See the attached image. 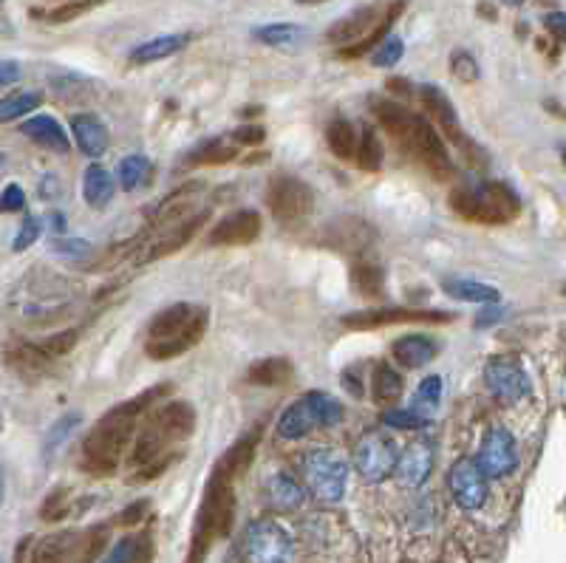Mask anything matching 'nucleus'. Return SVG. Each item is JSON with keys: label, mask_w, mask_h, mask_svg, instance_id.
Here are the masks:
<instances>
[{"label": "nucleus", "mask_w": 566, "mask_h": 563, "mask_svg": "<svg viewBox=\"0 0 566 563\" xmlns=\"http://www.w3.org/2000/svg\"><path fill=\"white\" fill-rule=\"evenodd\" d=\"M351 283H354V289H357L363 298H380L385 292L383 266L366 264V261L354 264V269H351Z\"/></svg>", "instance_id": "nucleus-38"}, {"label": "nucleus", "mask_w": 566, "mask_h": 563, "mask_svg": "<svg viewBox=\"0 0 566 563\" xmlns=\"http://www.w3.org/2000/svg\"><path fill=\"white\" fill-rule=\"evenodd\" d=\"M196 431V411L187 402H165L142 428L131 448V464L142 473L136 481L156 479L173 462V448Z\"/></svg>", "instance_id": "nucleus-2"}, {"label": "nucleus", "mask_w": 566, "mask_h": 563, "mask_svg": "<svg viewBox=\"0 0 566 563\" xmlns=\"http://www.w3.org/2000/svg\"><path fill=\"white\" fill-rule=\"evenodd\" d=\"M388 88H391L394 94H402V97H408V94H411V83H408V80H400V77L388 80Z\"/></svg>", "instance_id": "nucleus-58"}, {"label": "nucleus", "mask_w": 566, "mask_h": 563, "mask_svg": "<svg viewBox=\"0 0 566 563\" xmlns=\"http://www.w3.org/2000/svg\"><path fill=\"white\" fill-rule=\"evenodd\" d=\"M233 476L213 470V476L204 487V498H201L199 513H196V530H193V541H190V555L187 563H204L207 549L213 547V541L230 535L235 521V493H233Z\"/></svg>", "instance_id": "nucleus-4"}, {"label": "nucleus", "mask_w": 566, "mask_h": 563, "mask_svg": "<svg viewBox=\"0 0 566 563\" xmlns=\"http://www.w3.org/2000/svg\"><path fill=\"white\" fill-rule=\"evenodd\" d=\"M456 320L453 312H439V309H371V312H351L343 317V326L351 332H371L383 326H400V323H433L442 326Z\"/></svg>", "instance_id": "nucleus-14"}, {"label": "nucleus", "mask_w": 566, "mask_h": 563, "mask_svg": "<svg viewBox=\"0 0 566 563\" xmlns=\"http://www.w3.org/2000/svg\"><path fill=\"white\" fill-rule=\"evenodd\" d=\"M402 148L411 150L436 182H448L450 176H453V162H450L448 148H445L442 136L436 133V128H433L425 116L414 119V128H411Z\"/></svg>", "instance_id": "nucleus-12"}, {"label": "nucleus", "mask_w": 566, "mask_h": 563, "mask_svg": "<svg viewBox=\"0 0 566 563\" xmlns=\"http://www.w3.org/2000/svg\"><path fill=\"white\" fill-rule=\"evenodd\" d=\"M40 232H43V224H40V218L26 216V218H23V224H20V230H17L12 249H15V252H23V249H29L34 241L40 238Z\"/></svg>", "instance_id": "nucleus-50"}, {"label": "nucleus", "mask_w": 566, "mask_h": 563, "mask_svg": "<svg viewBox=\"0 0 566 563\" xmlns=\"http://www.w3.org/2000/svg\"><path fill=\"white\" fill-rule=\"evenodd\" d=\"M210 326V312L193 303H173L150 320L148 329V357L153 360H173L184 351L199 346L201 337Z\"/></svg>", "instance_id": "nucleus-3"}, {"label": "nucleus", "mask_w": 566, "mask_h": 563, "mask_svg": "<svg viewBox=\"0 0 566 563\" xmlns=\"http://www.w3.org/2000/svg\"><path fill=\"white\" fill-rule=\"evenodd\" d=\"M484 382H487L490 394L504 405H516L530 394V377L510 357H493L484 365Z\"/></svg>", "instance_id": "nucleus-15"}, {"label": "nucleus", "mask_w": 566, "mask_h": 563, "mask_svg": "<svg viewBox=\"0 0 566 563\" xmlns=\"http://www.w3.org/2000/svg\"><path fill=\"white\" fill-rule=\"evenodd\" d=\"M51 252L60 255V258H71V261H80L91 252V244L83 238H54L51 241Z\"/></svg>", "instance_id": "nucleus-48"}, {"label": "nucleus", "mask_w": 566, "mask_h": 563, "mask_svg": "<svg viewBox=\"0 0 566 563\" xmlns=\"http://www.w3.org/2000/svg\"><path fill=\"white\" fill-rule=\"evenodd\" d=\"M20 133L29 136V139L37 142L40 148L54 150V153H63V156H66L68 150H71L68 133L63 131V125H60L54 116H46V114L32 116V119H26V122L20 125Z\"/></svg>", "instance_id": "nucleus-22"}, {"label": "nucleus", "mask_w": 566, "mask_h": 563, "mask_svg": "<svg viewBox=\"0 0 566 563\" xmlns=\"http://www.w3.org/2000/svg\"><path fill=\"white\" fill-rule=\"evenodd\" d=\"M235 156H238V148L224 142V139H207L204 145L193 150L187 156V167H216V165H230Z\"/></svg>", "instance_id": "nucleus-34"}, {"label": "nucleus", "mask_w": 566, "mask_h": 563, "mask_svg": "<svg viewBox=\"0 0 566 563\" xmlns=\"http://www.w3.org/2000/svg\"><path fill=\"white\" fill-rule=\"evenodd\" d=\"M383 422L388 428H402V431H417V428H425L428 419L414 411V408H400V411H388L383 416Z\"/></svg>", "instance_id": "nucleus-43"}, {"label": "nucleus", "mask_w": 566, "mask_h": 563, "mask_svg": "<svg viewBox=\"0 0 566 563\" xmlns=\"http://www.w3.org/2000/svg\"><path fill=\"white\" fill-rule=\"evenodd\" d=\"M187 43H190V34H162V37H153V40H145V43H139V46L131 51V63H136V66H150V63H156V60H165L170 54L182 51Z\"/></svg>", "instance_id": "nucleus-27"}, {"label": "nucleus", "mask_w": 566, "mask_h": 563, "mask_svg": "<svg viewBox=\"0 0 566 563\" xmlns=\"http://www.w3.org/2000/svg\"><path fill=\"white\" fill-rule=\"evenodd\" d=\"M439 397H442V380L439 377H425V380L419 382L417 388V397H414V411H419L422 405H439Z\"/></svg>", "instance_id": "nucleus-49"}, {"label": "nucleus", "mask_w": 566, "mask_h": 563, "mask_svg": "<svg viewBox=\"0 0 566 563\" xmlns=\"http://www.w3.org/2000/svg\"><path fill=\"white\" fill-rule=\"evenodd\" d=\"M343 419V405L323 391H309L298 402H292L278 419V436L303 439L315 428H332Z\"/></svg>", "instance_id": "nucleus-7"}, {"label": "nucleus", "mask_w": 566, "mask_h": 563, "mask_svg": "<svg viewBox=\"0 0 566 563\" xmlns=\"http://www.w3.org/2000/svg\"><path fill=\"white\" fill-rule=\"evenodd\" d=\"M255 40L267 43V46H275V49H286V46H295L306 37V29L303 26H295V23H269V26H261L252 32Z\"/></svg>", "instance_id": "nucleus-39"}, {"label": "nucleus", "mask_w": 566, "mask_h": 563, "mask_svg": "<svg viewBox=\"0 0 566 563\" xmlns=\"http://www.w3.org/2000/svg\"><path fill=\"white\" fill-rule=\"evenodd\" d=\"M303 479L309 484V490L323 501H340L346 493V479L349 470L340 456H334L332 450H309L303 456Z\"/></svg>", "instance_id": "nucleus-10"}, {"label": "nucleus", "mask_w": 566, "mask_h": 563, "mask_svg": "<svg viewBox=\"0 0 566 563\" xmlns=\"http://www.w3.org/2000/svg\"><path fill=\"white\" fill-rule=\"evenodd\" d=\"M207 218V213H199V216H190L173 224V227H162L159 238L150 241L148 252H145V261H159V258H167L173 252H179L182 247H187L193 241V235L199 232L201 221Z\"/></svg>", "instance_id": "nucleus-20"}, {"label": "nucleus", "mask_w": 566, "mask_h": 563, "mask_svg": "<svg viewBox=\"0 0 566 563\" xmlns=\"http://www.w3.org/2000/svg\"><path fill=\"white\" fill-rule=\"evenodd\" d=\"M71 136H74L77 148L91 159H100L102 153L108 150V131L94 114L71 116Z\"/></svg>", "instance_id": "nucleus-23"}, {"label": "nucleus", "mask_w": 566, "mask_h": 563, "mask_svg": "<svg viewBox=\"0 0 566 563\" xmlns=\"http://www.w3.org/2000/svg\"><path fill=\"white\" fill-rule=\"evenodd\" d=\"M501 317H504V309H501V306H493V309H484L482 315L476 317V326H479V329H487V326L499 323Z\"/></svg>", "instance_id": "nucleus-57"}, {"label": "nucleus", "mask_w": 566, "mask_h": 563, "mask_svg": "<svg viewBox=\"0 0 566 563\" xmlns=\"http://www.w3.org/2000/svg\"><path fill=\"white\" fill-rule=\"evenodd\" d=\"M371 111L377 116L380 128H383L397 145H405L408 133L414 128L417 114H411L408 108H402L400 102H391V100H371Z\"/></svg>", "instance_id": "nucleus-24"}, {"label": "nucleus", "mask_w": 566, "mask_h": 563, "mask_svg": "<svg viewBox=\"0 0 566 563\" xmlns=\"http://www.w3.org/2000/svg\"><path fill=\"white\" fill-rule=\"evenodd\" d=\"M354 162H357L360 170H366V173H377V170L383 167V145H380L374 128H363V133H360Z\"/></svg>", "instance_id": "nucleus-41"}, {"label": "nucleus", "mask_w": 566, "mask_h": 563, "mask_svg": "<svg viewBox=\"0 0 566 563\" xmlns=\"http://www.w3.org/2000/svg\"><path fill=\"white\" fill-rule=\"evenodd\" d=\"M544 26H547V32H550L558 43H566V15L564 12H552V15L544 17Z\"/></svg>", "instance_id": "nucleus-55"}, {"label": "nucleus", "mask_w": 566, "mask_h": 563, "mask_svg": "<svg viewBox=\"0 0 566 563\" xmlns=\"http://www.w3.org/2000/svg\"><path fill=\"white\" fill-rule=\"evenodd\" d=\"M255 448H258V431L247 433L244 439H238L233 448L227 450L221 459H218V470L221 473H227V476H233V479H238L247 467L252 464V456H255Z\"/></svg>", "instance_id": "nucleus-32"}, {"label": "nucleus", "mask_w": 566, "mask_h": 563, "mask_svg": "<svg viewBox=\"0 0 566 563\" xmlns=\"http://www.w3.org/2000/svg\"><path fill=\"white\" fill-rule=\"evenodd\" d=\"M37 346L46 351V357L57 360V357H63V354H68L71 348L77 346V329H68V332L51 334V337H46V340H40Z\"/></svg>", "instance_id": "nucleus-44"}, {"label": "nucleus", "mask_w": 566, "mask_h": 563, "mask_svg": "<svg viewBox=\"0 0 566 563\" xmlns=\"http://www.w3.org/2000/svg\"><path fill=\"white\" fill-rule=\"evenodd\" d=\"M267 496H269V504L275 507V510H298L300 504H303V490H300V484L295 479H289V476H272L267 481Z\"/></svg>", "instance_id": "nucleus-37"}, {"label": "nucleus", "mask_w": 566, "mask_h": 563, "mask_svg": "<svg viewBox=\"0 0 566 563\" xmlns=\"http://www.w3.org/2000/svg\"><path fill=\"white\" fill-rule=\"evenodd\" d=\"M374 402L377 405H397L405 394V380L394 365L380 363L374 368Z\"/></svg>", "instance_id": "nucleus-30"}, {"label": "nucleus", "mask_w": 566, "mask_h": 563, "mask_svg": "<svg viewBox=\"0 0 566 563\" xmlns=\"http://www.w3.org/2000/svg\"><path fill=\"white\" fill-rule=\"evenodd\" d=\"M564 159H566V148H564Z\"/></svg>", "instance_id": "nucleus-63"}, {"label": "nucleus", "mask_w": 566, "mask_h": 563, "mask_svg": "<svg viewBox=\"0 0 566 563\" xmlns=\"http://www.w3.org/2000/svg\"><path fill=\"white\" fill-rule=\"evenodd\" d=\"M117 190V179L102 165H91L83 176V199L94 210H105Z\"/></svg>", "instance_id": "nucleus-26"}, {"label": "nucleus", "mask_w": 566, "mask_h": 563, "mask_svg": "<svg viewBox=\"0 0 566 563\" xmlns=\"http://www.w3.org/2000/svg\"><path fill=\"white\" fill-rule=\"evenodd\" d=\"M26 207V193L20 184H6L0 193V213H17Z\"/></svg>", "instance_id": "nucleus-51"}, {"label": "nucleus", "mask_w": 566, "mask_h": 563, "mask_svg": "<svg viewBox=\"0 0 566 563\" xmlns=\"http://www.w3.org/2000/svg\"><path fill=\"white\" fill-rule=\"evenodd\" d=\"M6 363L12 365L15 371L26 374V377H34L40 371H46L51 363V357H46V351L37 346V343H15V346L6 348Z\"/></svg>", "instance_id": "nucleus-28"}, {"label": "nucleus", "mask_w": 566, "mask_h": 563, "mask_svg": "<svg viewBox=\"0 0 566 563\" xmlns=\"http://www.w3.org/2000/svg\"><path fill=\"white\" fill-rule=\"evenodd\" d=\"M261 235V216L255 210H238L233 216L221 218L207 235L213 247H244Z\"/></svg>", "instance_id": "nucleus-19"}, {"label": "nucleus", "mask_w": 566, "mask_h": 563, "mask_svg": "<svg viewBox=\"0 0 566 563\" xmlns=\"http://www.w3.org/2000/svg\"><path fill=\"white\" fill-rule=\"evenodd\" d=\"M66 501H68V496H66V490H54L49 498H46V504H43V518L46 521H60L63 515H66Z\"/></svg>", "instance_id": "nucleus-52"}, {"label": "nucleus", "mask_w": 566, "mask_h": 563, "mask_svg": "<svg viewBox=\"0 0 566 563\" xmlns=\"http://www.w3.org/2000/svg\"><path fill=\"white\" fill-rule=\"evenodd\" d=\"M150 176H153V165H150V159L145 153H131V156H125L117 167V182L122 190H139V187H145L150 182Z\"/></svg>", "instance_id": "nucleus-35"}, {"label": "nucleus", "mask_w": 566, "mask_h": 563, "mask_svg": "<svg viewBox=\"0 0 566 563\" xmlns=\"http://www.w3.org/2000/svg\"><path fill=\"white\" fill-rule=\"evenodd\" d=\"M354 462H357V470H360L363 479L371 481V484H380V481H385L397 470L400 448H397V442L388 433L368 431L357 442Z\"/></svg>", "instance_id": "nucleus-11"}, {"label": "nucleus", "mask_w": 566, "mask_h": 563, "mask_svg": "<svg viewBox=\"0 0 566 563\" xmlns=\"http://www.w3.org/2000/svg\"><path fill=\"white\" fill-rule=\"evenodd\" d=\"M402 54H405V43H402L400 37H385L383 43H380V49L374 51V66H397L402 60Z\"/></svg>", "instance_id": "nucleus-46"}, {"label": "nucleus", "mask_w": 566, "mask_h": 563, "mask_svg": "<svg viewBox=\"0 0 566 563\" xmlns=\"http://www.w3.org/2000/svg\"><path fill=\"white\" fill-rule=\"evenodd\" d=\"M108 544V527L54 532L40 538L26 563H91Z\"/></svg>", "instance_id": "nucleus-6"}, {"label": "nucleus", "mask_w": 566, "mask_h": 563, "mask_svg": "<svg viewBox=\"0 0 566 563\" xmlns=\"http://www.w3.org/2000/svg\"><path fill=\"white\" fill-rule=\"evenodd\" d=\"M57 187V176H46V182H43V187H40V193L43 196H51V190Z\"/></svg>", "instance_id": "nucleus-60"}, {"label": "nucleus", "mask_w": 566, "mask_h": 563, "mask_svg": "<svg viewBox=\"0 0 566 563\" xmlns=\"http://www.w3.org/2000/svg\"><path fill=\"white\" fill-rule=\"evenodd\" d=\"M142 518H148V501H136L128 510H122V513L117 515V524H122V527H134Z\"/></svg>", "instance_id": "nucleus-53"}, {"label": "nucleus", "mask_w": 566, "mask_h": 563, "mask_svg": "<svg viewBox=\"0 0 566 563\" xmlns=\"http://www.w3.org/2000/svg\"><path fill=\"white\" fill-rule=\"evenodd\" d=\"M450 493L462 510H482L487 501V476L479 470L476 459H459L453 462L448 473Z\"/></svg>", "instance_id": "nucleus-18"}, {"label": "nucleus", "mask_w": 566, "mask_h": 563, "mask_svg": "<svg viewBox=\"0 0 566 563\" xmlns=\"http://www.w3.org/2000/svg\"><path fill=\"white\" fill-rule=\"evenodd\" d=\"M295 368H292V360L286 357H267V360H258V363L250 365L247 371V380L252 385H267V388H278L283 382L292 380Z\"/></svg>", "instance_id": "nucleus-29"}, {"label": "nucleus", "mask_w": 566, "mask_h": 563, "mask_svg": "<svg viewBox=\"0 0 566 563\" xmlns=\"http://www.w3.org/2000/svg\"><path fill=\"white\" fill-rule=\"evenodd\" d=\"M43 105V94L40 91H17L0 100V122H12L20 116L32 114Z\"/></svg>", "instance_id": "nucleus-40"}, {"label": "nucleus", "mask_w": 566, "mask_h": 563, "mask_svg": "<svg viewBox=\"0 0 566 563\" xmlns=\"http://www.w3.org/2000/svg\"><path fill=\"white\" fill-rule=\"evenodd\" d=\"M476 464H479V470H482L487 479H490V476L499 479V476L513 473L518 464L516 439L504 431V428H490V431L484 433L482 445H479V459H476Z\"/></svg>", "instance_id": "nucleus-17"}, {"label": "nucleus", "mask_w": 566, "mask_h": 563, "mask_svg": "<svg viewBox=\"0 0 566 563\" xmlns=\"http://www.w3.org/2000/svg\"><path fill=\"white\" fill-rule=\"evenodd\" d=\"M391 354L405 368H422V365L431 363L433 357L439 354V346H436V340L425 337V334H408V337H400L391 346Z\"/></svg>", "instance_id": "nucleus-25"}, {"label": "nucleus", "mask_w": 566, "mask_h": 563, "mask_svg": "<svg viewBox=\"0 0 566 563\" xmlns=\"http://www.w3.org/2000/svg\"><path fill=\"white\" fill-rule=\"evenodd\" d=\"M326 142H329V150H332L337 159L354 162L360 133H357V128H354L351 122H346V119H334L332 125L326 128Z\"/></svg>", "instance_id": "nucleus-33"}, {"label": "nucleus", "mask_w": 566, "mask_h": 563, "mask_svg": "<svg viewBox=\"0 0 566 563\" xmlns=\"http://www.w3.org/2000/svg\"><path fill=\"white\" fill-rule=\"evenodd\" d=\"M162 394H167V385L150 388L142 397L122 402L97 419V425L85 436L83 453H80V464L85 473H91V476H114L117 473V467L131 448L139 416L148 408V402H156Z\"/></svg>", "instance_id": "nucleus-1"}, {"label": "nucleus", "mask_w": 566, "mask_h": 563, "mask_svg": "<svg viewBox=\"0 0 566 563\" xmlns=\"http://www.w3.org/2000/svg\"><path fill=\"white\" fill-rule=\"evenodd\" d=\"M247 561L250 563H292V538L278 521H252L247 527Z\"/></svg>", "instance_id": "nucleus-13"}, {"label": "nucleus", "mask_w": 566, "mask_h": 563, "mask_svg": "<svg viewBox=\"0 0 566 563\" xmlns=\"http://www.w3.org/2000/svg\"><path fill=\"white\" fill-rule=\"evenodd\" d=\"M422 105H425V114L431 116L433 122L439 125V131L445 133V139H448L453 148H459L462 153L467 156V162H473V165L484 167L487 165V156H484V150L470 139L465 133V128L459 125V116L453 111V105L450 100L436 88V85H422Z\"/></svg>", "instance_id": "nucleus-8"}, {"label": "nucleus", "mask_w": 566, "mask_h": 563, "mask_svg": "<svg viewBox=\"0 0 566 563\" xmlns=\"http://www.w3.org/2000/svg\"><path fill=\"white\" fill-rule=\"evenodd\" d=\"M20 80V66L15 60H0V88L12 85Z\"/></svg>", "instance_id": "nucleus-56"}, {"label": "nucleus", "mask_w": 566, "mask_h": 563, "mask_svg": "<svg viewBox=\"0 0 566 563\" xmlns=\"http://www.w3.org/2000/svg\"><path fill=\"white\" fill-rule=\"evenodd\" d=\"M264 128L261 125H244V128H238L233 131V139L238 145H258V142H264Z\"/></svg>", "instance_id": "nucleus-54"}, {"label": "nucleus", "mask_w": 566, "mask_h": 563, "mask_svg": "<svg viewBox=\"0 0 566 563\" xmlns=\"http://www.w3.org/2000/svg\"><path fill=\"white\" fill-rule=\"evenodd\" d=\"M385 17H388V9H383V6H360L351 15L340 17L326 37H329V43H334V46H343V51L357 49V46H363L368 37L380 29V23H383Z\"/></svg>", "instance_id": "nucleus-16"}, {"label": "nucleus", "mask_w": 566, "mask_h": 563, "mask_svg": "<svg viewBox=\"0 0 566 563\" xmlns=\"http://www.w3.org/2000/svg\"><path fill=\"white\" fill-rule=\"evenodd\" d=\"M88 9H91L88 3H40V6H32L29 12L32 17H40L43 23H71L85 15Z\"/></svg>", "instance_id": "nucleus-42"}, {"label": "nucleus", "mask_w": 566, "mask_h": 563, "mask_svg": "<svg viewBox=\"0 0 566 563\" xmlns=\"http://www.w3.org/2000/svg\"><path fill=\"white\" fill-rule=\"evenodd\" d=\"M433 470V445L425 439L411 442L408 448L402 450L400 462H397V476L405 487H419L425 484V479L431 476Z\"/></svg>", "instance_id": "nucleus-21"}, {"label": "nucleus", "mask_w": 566, "mask_h": 563, "mask_svg": "<svg viewBox=\"0 0 566 563\" xmlns=\"http://www.w3.org/2000/svg\"><path fill=\"white\" fill-rule=\"evenodd\" d=\"M450 207L473 224L496 227V224H507L518 216L521 201L507 184L484 182L456 187L450 193Z\"/></svg>", "instance_id": "nucleus-5"}, {"label": "nucleus", "mask_w": 566, "mask_h": 563, "mask_svg": "<svg viewBox=\"0 0 566 563\" xmlns=\"http://www.w3.org/2000/svg\"><path fill=\"white\" fill-rule=\"evenodd\" d=\"M3 165H6V153L0 150V170H3Z\"/></svg>", "instance_id": "nucleus-61"}, {"label": "nucleus", "mask_w": 566, "mask_h": 563, "mask_svg": "<svg viewBox=\"0 0 566 563\" xmlns=\"http://www.w3.org/2000/svg\"><path fill=\"white\" fill-rule=\"evenodd\" d=\"M445 292L450 298L465 300V303H496L499 300V289L487 286L479 281H465V278H445L442 281Z\"/></svg>", "instance_id": "nucleus-36"}, {"label": "nucleus", "mask_w": 566, "mask_h": 563, "mask_svg": "<svg viewBox=\"0 0 566 563\" xmlns=\"http://www.w3.org/2000/svg\"><path fill=\"white\" fill-rule=\"evenodd\" d=\"M450 71H453V77H456V80H462V83H476V80H479V66H476V57H473V54H467V51H456V54H453V60H450Z\"/></svg>", "instance_id": "nucleus-47"}, {"label": "nucleus", "mask_w": 566, "mask_h": 563, "mask_svg": "<svg viewBox=\"0 0 566 563\" xmlns=\"http://www.w3.org/2000/svg\"><path fill=\"white\" fill-rule=\"evenodd\" d=\"M49 221H51V230H57V232L66 230V216H63V213H51Z\"/></svg>", "instance_id": "nucleus-59"}, {"label": "nucleus", "mask_w": 566, "mask_h": 563, "mask_svg": "<svg viewBox=\"0 0 566 563\" xmlns=\"http://www.w3.org/2000/svg\"><path fill=\"white\" fill-rule=\"evenodd\" d=\"M153 561V530L145 527L136 535L122 538L111 555V563H150Z\"/></svg>", "instance_id": "nucleus-31"}, {"label": "nucleus", "mask_w": 566, "mask_h": 563, "mask_svg": "<svg viewBox=\"0 0 566 563\" xmlns=\"http://www.w3.org/2000/svg\"><path fill=\"white\" fill-rule=\"evenodd\" d=\"M80 425V414H68V416H63L54 428H51V433L46 436V456H51L54 450L60 448L63 442H66L68 436L74 433V428Z\"/></svg>", "instance_id": "nucleus-45"}, {"label": "nucleus", "mask_w": 566, "mask_h": 563, "mask_svg": "<svg viewBox=\"0 0 566 563\" xmlns=\"http://www.w3.org/2000/svg\"><path fill=\"white\" fill-rule=\"evenodd\" d=\"M0 498H3V470H0Z\"/></svg>", "instance_id": "nucleus-62"}, {"label": "nucleus", "mask_w": 566, "mask_h": 563, "mask_svg": "<svg viewBox=\"0 0 566 563\" xmlns=\"http://www.w3.org/2000/svg\"><path fill=\"white\" fill-rule=\"evenodd\" d=\"M269 213L281 224H298L312 213L315 193L298 176H275L267 187Z\"/></svg>", "instance_id": "nucleus-9"}]
</instances>
